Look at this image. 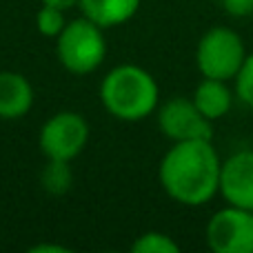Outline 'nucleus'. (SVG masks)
Masks as SVG:
<instances>
[{"label":"nucleus","mask_w":253,"mask_h":253,"mask_svg":"<svg viewBox=\"0 0 253 253\" xmlns=\"http://www.w3.org/2000/svg\"><path fill=\"white\" fill-rule=\"evenodd\" d=\"M220 160L211 140L173 142L158 165L160 187L182 207H205L220 193Z\"/></svg>","instance_id":"nucleus-1"},{"label":"nucleus","mask_w":253,"mask_h":253,"mask_svg":"<svg viewBox=\"0 0 253 253\" xmlns=\"http://www.w3.org/2000/svg\"><path fill=\"white\" fill-rule=\"evenodd\" d=\"M233 84H236V98L242 102V105L251 107L253 109V51L247 56L242 69L238 71V76L233 78Z\"/></svg>","instance_id":"nucleus-15"},{"label":"nucleus","mask_w":253,"mask_h":253,"mask_svg":"<svg viewBox=\"0 0 253 253\" xmlns=\"http://www.w3.org/2000/svg\"><path fill=\"white\" fill-rule=\"evenodd\" d=\"M74 182V173L67 160H47L42 173H40V184L47 193L51 196H62L71 189Z\"/></svg>","instance_id":"nucleus-12"},{"label":"nucleus","mask_w":253,"mask_h":253,"mask_svg":"<svg viewBox=\"0 0 253 253\" xmlns=\"http://www.w3.org/2000/svg\"><path fill=\"white\" fill-rule=\"evenodd\" d=\"M142 0H80L78 7L84 18L93 20L102 29H114L138 13Z\"/></svg>","instance_id":"nucleus-11"},{"label":"nucleus","mask_w":253,"mask_h":253,"mask_svg":"<svg viewBox=\"0 0 253 253\" xmlns=\"http://www.w3.org/2000/svg\"><path fill=\"white\" fill-rule=\"evenodd\" d=\"M218 196L224 205L253 211V149H240L222 160Z\"/></svg>","instance_id":"nucleus-8"},{"label":"nucleus","mask_w":253,"mask_h":253,"mask_svg":"<svg viewBox=\"0 0 253 253\" xmlns=\"http://www.w3.org/2000/svg\"><path fill=\"white\" fill-rule=\"evenodd\" d=\"M34 87L18 71H0V118L18 120L34 107Z\"/></svg>","instance_id":"nucleus-10"},{"label":"nucleus","mask_w":253,"mask_h":253,"mask_svg":"<svg viewBox=\"0 0 253 253\" xmlns=\"http://www.w3.org/2000/svg\"><path fill=\"white\" fill-rule=\"evenodd\" d=\"M247 56V44L242 36L231 27H211L200 36L196 47V67L202 78H218L231 83L242 69Z\"/></svg>","instance_id":"nucleus-4"},{"label":"nucleus","mask_w":253,"mask_h":253,"mask_svg":"<svg viewBox=\"0 0 253 253\" xmlns=\"http://www.w3.org/2000/svg\"><path fill=\"white\" fill-rule=\"evenodd\" d=\"M193 105L198 107L202 116L211 123L222 120L229 116V111L233 109V100H236V89L229 87L227 80L218 78H202L196 84L191 96Z\"/></svg>","instance_id":"nucleus-9"},{"label":"nucleus","mask_w":253,"mask_h":253,"mask_svg":"<svg viewBox=\"0 0 253 253\" xmlns=\"http://www.w3.org/2000/svg\"><path fill=\"white\" fill-rule=\"evenodd\" d=\"M158 129L171 142L187 140H211L213 123L198 111L191 98H171L165 105H158Z\"/></svg>","instance_id":"nucleus-7"},{"label":"nucleus","mask_w":253,"mask_h":253,"mask_svg":"<svg viewBox=\"0 0 253 253\" xmlns=\"http://www.w3.org/2000/svg\"><path fill=\"white\" fill-rule=\"evenodd\" d=\"M29 251L31 253H67L65 247H58V245H34Z\"/></svg>","instance_id":"nucleus-17"},{"label":"nucleus","mask_w":253,"mask_h":253,"mask_svg":"<svg viewBox=\"0 0 253 253\" xmlns=\"http://www.w3.org/2000/svg\"><path fill=\"white\" fill-rule=\"evenodd\" d=\"M133 253H178L180 245L162 231H147L142 236H138L131 245Z\"/></svg>","instance_id":"nucleus-13"},{"label":"nucleus","mask_w":253,"mask_h":253,"mask_svg":"<svg viewBox=\"0 0 253 253\" xmlns=\"http://www.w3.org/2000/svg\"><path fill=\"white\" fill-rule=\"evenodd\" d=\"M224 13L231 18H249L253 16V0H220Z\"/></svg>","instance_id":"nucleus-16"},{"label":"nucleus","mask_w":253,"mask_h":253,"mask_svg":"<svg viewBox=\"0 0 253 253\" xmlns=\"http://www.w3.org/2000/svg\"><path fill=\"white\" fill-rule=\"evenodd\" d=\"M89 142V123L76 111H58L42 125L38 135L40 151L47 160H67L84 151Z\"/></svg>","instance_id":"nucleus-5"},{"label":"nucleus","mask_w":253,"mask_h":253,"mask_svg":"<svg viewBox=\"0 0 253 253\" xmlns=\"http://www.w3.org/2000/svg\"><path fill=\"white\" fill-rule=\"evenodd\" d=\"M56 53L69 74H93L107 58L105 29L84 16L69 20L56 38Z\"/></svg>","instance_id":"nucleus-3"},{"label":"nucleus","mask_w":253,"mask_h":253,"mask_svg":"<svg viewBox=\"0 0 253 253\" xmlns=\"http://www.w3.org/2000/svg\"><path fill=\"white\" fill-rule=\"evenodd\" d=\"M100 102L114 118L123 123H138L156 114L160 105V87L142 67L118 65L102 78Z\"/></svg>","instance_id":"nucleus-2"},{"label":"nucleus","mask_w":253,"mask_h":253,"mask_svg":"<svg viewBox=\"0 0 253 253\" xmlns=\"http://www.w3.org/2000/svg\"><path fill=\"white\" fill-rule=\"evenodd\" d=\"M205 240L213 253H253V211L224 205L209 218Z\"/></svg>","instance_id":"nucleus-6"},{"label":"nucleus","mask_w":253,"mask_h":253,"mask_svg":"<svg viewBox=\"0 0 253 253\" xmlns=\"http://www.w3.org/2000/svg\"><path fill=\"white\" fill-rule=\"evenodd\" d=\"M67 18H65V9L56 7V4H42L36 13V27L42 36L47 38H58L60 31L65 29Z\"/></svg>","instance_id":"nucleus-14"},{"label":"nucleus","mask_w":253,"mask_h":253,"mask_svg":"<svg viewBox=\"0 0 253 253\" xmlns=\"http://www.w3.org/2000/svg\"><path fill=\"white\" fill-rule=\"evenodd\" d=\"M78 2L80 0H42V4H56V7H60V9H71V7H78Z\"/></svg>","instance_id":"nucleus-18"}]
</instances>
